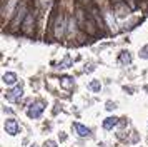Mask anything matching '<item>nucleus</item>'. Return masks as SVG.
Instances as JSON below:
<instances>
[{"label": "nucleus", "instance_id": "17", "mask_svg": "<svg viewBox=\"0 0 148 147\" xmlns=\"http://www.w3.org/2000/svg\"><path fill=\"white\" fill-rule=\"evenodd\" d=\"M115 107H116V105H115L113 102H107V109H108V110H112V109H115Z\"/></svg>", "mask_w": 148, "mask_h": 147}, {"label": "nucleus", "instance_id": "7", "mask_svg": "<svg viewBox=\"0 0 148 147\" xmlns=\"http://www.w3.org/2000/svg\"><path fill=\"white\" fill-rule=\"evenodd\" d=\"M5 130H7L10 135H15V134H18V130H20V126H18V122L15 119H8L7 122H5Z\"/></svg>", "mask_w": 148, "mask_h": 147}, {"label": "nucleus", "instance_id": "9", "mask_svg": "<svg viewBox=\"0 0 148 147\" xmlns=\"http://www.w3.org/2000/svg\"><path fill=\"white\" fill-rule=\"evenodd\" d=\"M116 124H118V117H115V115L113 117H107V119L103 120V129L105 130H112Z\"/></svg>", "mask_w": 148, "mask_h": 147}, {"label": "nucleus", "instance_id": "20", "mask_svg": "<svg viewBox=\"0 0 148 147\" xmlns=\"http://www.w3.org/2000/svg\"><path fill=\"white\" fill-rule=\"evenodd\" d=\"M34 147H37V146H34Z\"/></svg>", "mask_w": 148, "mask_h": 147}, {"label": "nucleus", "instance_id": "10", "mask_svg": "<svg viewBox=\"0 0 148 147\" xmlns=\"http://www.w3.org/2000/svg\"><path fill=\"white\" fill-rule=\"evenodd\" d=\"M60 85L63 87V89H67V90H70V89H73L75 82L72 77H68V75H63V77H60Z\"/></svg>", "mask_w": 148, "mask_h": 147}, {"label": "nucleus", "instance_id": "12", "mask_svg": "<svg viewBox=\"0 0 148 147\" xmlns=\"http://www.w3.org/2000/svg\"><path fill=\"white\" fill-rule=\"evenodd\" d=\"M118 62H120L121 65H130L132 64V55H130V52H121L118 55Z\"/></svg>", "mask_w": 148, "mask_h": 147}, {"label": "nucleus", "instance_id": "8", "mask_svg": "<svg viewBox=\"0 0 148 147\" xmlns=\"http://www.w3.org/2000/svg\"><path fill=\"white\" fill-rule=\"evenodd\" d=\"M72 127H73V130L78 134L80 137H87V135H90V129L85 127V126H82V124H78V122H73V126Z\"/></svg>", "mask_w": 148, "mask_h": 147}, {"label": "nucleus", "instance_id": "15", "mask_svg": "<svg viewBox=\"0 0 148 147\" xmlns=\"http://www.w3.org/2000/svg\"><path fill=\"white\" fill-rule=\"evenodd\" d=\"M128 3V7L132 8V10H136V0H125Z\"/></svg>", "mask_w": 148, "mask_h": 147}, {"label": "nucleus", "instance_id": "5", "mask_svg": "<svg viewBox=\"0 0 148 147\" xmlns=\"http://www.w3.org/2000/svg\"><path fill=\"white\" fill-rule=\"evenodd\" d=\"M22 94H23V89H22V85H17L15 89H12V90L5 92V99H7L8 102H17V100L22 97Z\"/></svg>", "mask_w": 148, "mask_h": 147}, {"label": "nucleus", "instance_id": "16", "mask_svg": "<svg viewBox=\"0 0 148 147\" xmlns=\"http://www.w3.org/2000/svg\"><path fill=\"white\" fill-rule=\"evenodd\" d=\"M45 147H57V144H55L53 140H47L45 142Z\"/></svg>", "mask_w": 148, "mask_h": 147}, {"label": "nucleus", "instance_id": "14", "mask_svg": "<svg viewBox=\"0 0 148 147\" xmlns=\"http://www.w3.org/2000/svg\"><path fill=\"white\" fill-rule=\"evenodd\" d=\"M140 57H141V59H148V45H145L140 50Z\"/></svg>", "mask_w": 148, "mask_h": 147}, {"label": "nucleus", "instance_id": "11", "mask_svg": "<svg viewBox=\"0 0 148 147\" xmlns=\"http://www.w3.org/2000/svg\"><path fill=\"white\" fill-rule=\"evenodd\" d=\"M2 80H3V84L12 85V84H15V82H17V74H14V72H5V74H3V77H2Z\"/></svg>", "mask_w": 148, "mask_h": 147}, {"label": "nucleus", "instance_id": "6", "mask_svg": "<svg viewBox=\"0 0 148 147\" xmlns=\"http://www.w3.org/2000/svg\"><path fill=\"white\" fill-rule=\"evenodd\" d=\"M32 27H34V15L32 13H27V17L22 24V32L25 35H32Z\"/></svg>", "mask_w": 148, "mask_h": 147}, {"label": "nucleus", "instance_id": "19", "mask_svg": "<svg viewBox=\"0 0 148 147\" xmlns=\"http://www.w3.org/2000/svg\"><path fill=\"white\" fill-rule=\"evenodd\" d=\"M68 64H70V59H65V60L60 64V67H68Z\"/></svg>", "mask_w": 148, "mask_h": 147}, {"label": "nucleus", "instance_id": "1", "mask_svg": "<svg viewBox=\"0 0 148 147\" xmlns=\"http://www.w3.org/2000/svg\"><path fill=\"white\" fill-rule=\"evenodd\" d=\"M112 5H113V10L116 12V15H120V17H125L130 13V7L125 0H112Z\"/></svg>", "mask_w": 148, "mask_h": 147}, {"label": "nucleus", "instance_id": "3", "mask_svg": "<svg viewBox=\"0 0 148 147\" xmlns=\"http://www.w3.org/2000/svg\"><path fill=\"white\" fill-rule=\"evenodd\" d=\"M55 37L57 39H62L63 37V33H65V17H63V13H58L57 15V20H55Z\"/></svg>", "mask_w": 148, "mask_h": 147}, {"label": "nucleus", "instance_id": "2", "mask_svg": "<svg viewBox=\"0 0 148 147\" xmlns=\"http://www.w3.org/2000/svg\"><path fill=\"white\" fill-rule=\"evenodd\" d=\"M43 110H45V104L43 102H35V104H32L27 109V115L30 119H38Z\"/></svg>", "mask_w": 148, "mask_h": 147}, {"label": "nucleus", "instance_id": "4", "mask_svg": "<svg viewBox=\"0 0 148 147\" xmlns=\"http://www.w3.org/2000/svg\"><path fill=\"white\" fill-rule=\"evenodd\" d=\"M15 19L12 20V28H15V27H18V24H23V19L27 17V8H25V5L22 3V5L17 7V10H15Z\"/></svg>", "mask_w": 148, "mask_h": 147}, {"label": "nucleus", "instance_id": "13", "mask_svg": "<svg viewBox=\"0 0 148 147\" xmlns=\"http://www.w3.org/2000/svg\"><path fill=\"white\" fill-rule=\"evenodd\" d=\"M88 89H90L92 92H100V89H101L100 80H92V82L88 84Z\"/></svg>", "mask_w": 148, "mask_h": 147}, {"label": "nucleus", "instance_id": "18", "mask_svg": "<svg viewBox=\"0 0 148 147\" xmlns=\"http://www.w3.org/2000/svg\"><path fill=\"white\" fill-rule=\"evenodd\" d=\"M80 2H82L85 7H90V5H92V0H80Z\"/></svg>", "mask_w": 148, "mask_h": 147}]
</instances>
